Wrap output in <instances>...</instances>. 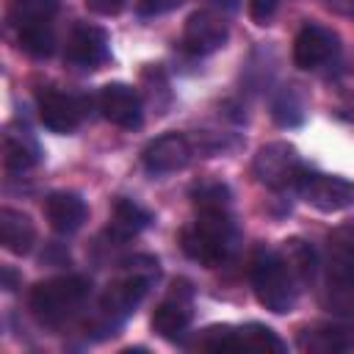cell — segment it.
<instances>
[{
	"mask_svg": "<svg viewBox=\"0 0 354 354\" xmlns=\"http://www.w3.org/2000/svg\"><path fill=\"white\" fill-rule=\"evenodd\" d=\"M183 252L199 266H221L238 249V227L230 210H205L196 213V221L180 235Z\"/></svg>",
	"mask_w": 354,
	"mask_h": 354,
	"instance_id": "1",
	"label": "cell"
},
{
	"mask_svg": "<svg viewBox=\"0 0 354 354\" xmlns=\"http://www.w3.org/2000/svg\"><path fill=\"white\" fill-rule=\"evenodd\" d=\"M160 268L158 260L149 254H136L124 263V274L119 279H113L108 285V290L100 299V313H102V329L113 335V329L122 324V318H127L141 299L147 296L149 285L158 279Z\"/></svg>",
	"mask_w": 354,
	"mask_h": 354,
	"instance_id": "2",
	"label": "cell"
},
{
	"mask_svg": "<svg viewBox=\"0 0 354 354\" xmlns=\"http://www.w3.org/2000/svg\"><path fill=\"white\" fill-rule=\"evenodd\" d=\"M324 301L337 315H354V224L337 227L326 241Z\"/></svg>",
	"mask_w": 354,
	"mask_h": 354,
	"instance_id": "3",
	"label": "cell"
},
{
	"mask_svg": "<svg viewBox=\"0 0 354 354\" xmlns=\"http://www.w3.org/2000/svg\"><path fill=\"white\" fill-rule=\"evenodd\" d=\"M249 274H252L254 296L266 310H271L277 315H285L293 310L299 282L282 254H277L274 249H257V254L252 257Z\"/></svg>",
	"mask_w": 354,
	"mask_h": 354,
	"instance_id": "4",
	"label": "cell"
},
{
	"mask_svg": "<svg viewBox=\"0 0 354 354\" xmlns=\"http://www.w3.org/2000/svg\"><path fill=\"white\" fill-rule=\"evenodd\" d=\"M88 293H91V285L83 277H53L39 282L30 290V313L41 324L55 326L72 318L83 307Z\"/></svg>",
	"mask_w": 354,
	"mask_h": 354,
	"instance_id": "5",
	"label": "cell"
},
{
	"mask_svg": "<svg viewBox=\"0 0 354 354\" xmlns=\"http://www.w3.org/2000/svg\"><path fill=\"white\" fill-rule=\"evenodd\" d=\"M199 348L207 351H285V343L263 324L246 326H207L196 340Z\"/></svg>",
	"mask_w": 354,
	"mask_h": 354,
	"instance_id": "6",
	"label": "cell"
},
{
	"mask_svg": "<svg viewBox=\"0 0 354 354\" xmlns=\"http://www.w3.org/2000/svg\"><path fill=\"white\" fill-rule=\"evenodd\" d=\"M301 160L299 152L285 144V141H271L266 147L257 149L254 160H252V174L260 185L271 188V191H285V188H296L299 177H301Z\"/></svg>",
	"mask_w": 354,
	"mask_h": 354,
	"instance_id": "7",
	"label": "cell"
},
{
	"mask_svg": "<svg viewBox=\"0 0 354 354\" xmlns=\"http://www.w3.org/2000/svg\"><path fill=\"white\" fill-rule=\"evenodd\" d=\"M296 191L301 199L324 213L346 210L354 205V183L346 177H332V174H318V171H301Z\"/></svg>",
	"mask_w": 354,
	"mask_h": 354,
	"instance_id": "8",
	"label": "cell"
},
{
	"mask_svg": "<svg viewBox=\"0 0 354 354\" xmlns=\"http://www.w3.org/2000/svg\"><path fill=\"white\" fill-rule=\"evenodd\" d=\"M191 318H194L191 288H188V282H174L171 293L152 313V332L163 340H180L185 335V329L191 326Z\"/></svg>",
	"mask_w": 354,
	"mask_h": 354,
	"instance_id": "9",
	"label": "cell"
},
{
	"mask_svg": "<svg viewBox=\"0 0 354 354\" xmlns=\"http://www.w3.org/2000/svg\"><path fill=\"white\" fill-rule=\"evenodd\" d=\"M340 50V39L332 28L324 25H304L296 33L293 41V64L299 69H321L324 64H329Z\"/></svg>",
	"mask_w": 354,
	"mask_h": 354,
	"instance_id": "10",
	"label": "cell"
},
{
	"mask_svg": "<svg viewBox=\"0 0 354 354\" xmlns=\"http://www.w3.org/2000/svg\"><path fill=\"white\" fill-rule=\"evenodd\" d=\"M194 158V147L183 133H166L158 136L155 141H149L141 152V163L149 174H171L180 171L191 163Z\"/></svg>",
	"mask_w": 354,
	"mask_h": 354,
	"instance_id": "11",
	"label": "cell"
},
{
	"mask_svg": "<svg viewBox=\"0 0 354 354\" xmlns=\"http://www.w3.org/2000/svg\"><path fill=\"white\" fill-rule=\"evenodd\" d=\"M230 30L221 14L216 11H194L185 19L183 28V50H188L191 55H210L218 47H224Z\"/></svg>",
	"mask_w": 354,
	"mask_h": 354,
	"instance_id": "12",
	"label": "cell"
},
{
	"mask_svg": "<svg viewBox=\"0 0 354 354\" xmlns=\"http://www.w3.org/2000/svg\"><path fill=\"white\" fill-rule=\"evenodd\" d=\"M108 44H111L108 33L100 25L80 22L72 28V33L66 39V61L80 69H100L111 55Z\"/></svg>",
	"mask_w": 354,
	"mask_h": 354,
	"instance_id": "13",
	"label": "cell"
},
{
	"mask_svg": "<svg viewBox=\"0 0 354 354\" xmlns=\"http://www.w3.org/2000/svg\"><path fill=\"white\" fill-rule=\"evenodd\" d=\"M97 105L102 111V116L116 124V127H124V130H136L141 127L144 122V108H141V97L136 94L133 86L127 83H108L102 86L100 97H97Z\"/></svg>",
	"mask_w": 354,
	"mask_h": 354,
	"instance_id": "14",
	"label": "cell"
},
{
	"mask_svg": "<svg viewBox=\"0 0 354 354\" xmlns=\"http://www.w3.org/2000/svg\"><path fill=\"white\" fill-rule=\"evenodd\" d=\"M83 100L72 97V94H64V91H55V88H44L39 94V119L47 130L53 133H75L77 124L83 122Z\"/></svg>",
	"mask_w": 354,
	"mask_h": 354,
	"instance_id": "15",
	"label": "cell"
},
{
	"mask_svg": "<svg viewBox=\"0 0 354 354\" xmlns=\"http://www.w3.org/2000/svg\"><path fill=\"white\" fill-rule=\"evenodd\" d=\"M44 216L50 221V227L61 235H72L83 227V221L88 218V207L86 202L72 194V191H55L44 199Z\"/></svg>",
	"mask_w": 354,
	"mask_h": 354,
	"instance_id": "16",
	"label": "cell"
},
{
	"mask_svg": "<svg viewBox=\"0 0 354 354\" xmlns=\"http://www.w3.org/2000/svg\"><path fill=\"white\" fill-rule=\"evenodd\" d=\"M33 241H36V227H33L30 216L22 210H14V207H3L0 210V243H3V249L22 257L33 249Z\"/></svg>",
	"mask_w": 354,
	"mask_h": 354,
	"instance_id": "17",
	"label": "cell"
},
{
	"mask_svg": "<svg viewBox=\"0 0 354 354\" xmlns=\"http://www.w3.org/2000/svg\"><path fill=\"white\" fill-rule=\"evenodd\" d=\"M152 221V213L147 207H141L138 202L133 199H119L113 205V213H111V224H108V235L113 241H127L133 235H138L147 224Z\"/></svg>",
	"mask_w": 354,
	"mask_h": 354,
	"instance_id": "18",
	"label": "cell"
},
{
	"mask_svg": "<svg viewBox=\"0 0 354 354\" xmlns=\"http://www.w3.org/2000/svg\"><path fill=\"white\" fill-rule=\"evenodd\" d=\"M304 351H354V329L348 326H315L304 329L299 337Z\"/></svg>",
	"mask_w": 354,
	"mask_h": 354,
	"instance_id": "19",
	"label": "cell"
},
{
	"mask_svg": "<svg viewBox=\"0 0 354 354\" xmlns=\"http://www.w3.org/2000/svg\"><path fill=\"white\" fill-rule=\"evenodd\" d=\"M17 41H19V47H22L28 55L47 58V55L55 50V33H53L50 19L19 25V28H17Z\"/></svg>",
	"mask_w": 354,
	"mask_h": 354,
	"instance_id": "20",
	"label": "cell"
},
{
	"mask_svg": "<svg viewBox=\"0 0 354 354\" xmlns=\"http://www.w3.org/2000/svg\"><path fill=\"white\" fill-rule=\"evenodd\" d=\"M271 116H274V122L279 127H296V124H301L304 116H307V102H304L301 91L296 86L282 88L274 97V102H271Z\"/></svg>",
	"mask_w": 354,
	"mask_h": 354,
	"instance_id": "21",
	"label": "cell"
},
{
	"mask_svg": "<svg viewBox=\"0 0 354 354\" xmlns=\"http://www.w3.org/2000/svg\"><path fill=\"white\" fill-rule=\"evenodd\" d=\"M3 160H6V166L11 171H25L39 160V147L28 133H22V136L6 133V138H3Z\"/></svg>",
	"mask_w": 354,
	"mask_h": 354,
	"instance_id": "22",
	"label": "cell"
},
{
	"mask_svg": "<svg viewBox=\"0 0 354 354\" xmlns=\"http://www.w3.org/2000/svg\"><path fill=\"white\" fill-rule=\"evenodd\" d=\"M282 257H285L288 268L293 271L296 282H313L318 263H315V252H313L310 243H304V241H299V238H290V241H285Z\"/></svg>",
	"mask_w": 354,
	"mask_h": 354,
	"instance_id": "23",
	"label": "cell"
},
{
	"mask_svg": "<svg viewBox=\"0 0 354 354\" xmlns=\"http://www.w3.org/2000/svg\"><path fill=\"white\" fill-rule=\"evenodd\" d=\"M191 199H194L196 213H205V210H230V207H232L230 188H227L224 183H216V180L194 185Z\"/></svg>",
	"mask_w": 354,
	"mask_h": 354,
	"instance_id": "24",
	"label": "cell"
},
{
	"mask_svg": "<svg viewBox=\"0 0 354 354\" xmlns=\"http://www.w3.org/2000/svg\"><path fill=\"white\" fill-rule=\"evenodd\" d=\"M58 11V0H11V22L28 25V22H44L53 19Z\"/></svg>",
	"mask_w": 354,
	"mask_h": 354,
	"instance_id": "25",
	"label": "cell"
},
{
	"mask_svg": "<svg viewBox=\"0 0 354 354\" xmlns=\"http://www.w3.org/2000/svg\"><path fill=\"white\" fill-rule=\"evenodd\" d=\"M277 6H279V0H249V17L257 25H268L271 17L277 14Z\"/></svg>",
	"mask_w": 354,
	"mask_h": 354,
	"instance_id": "26",
	"label": "cell"
},
{
	"mask_svg": "<svg viewBox=\"0 0 354 354\" xmlns=\"http://www.w3.org/2000/svg\"><path fill=\"white\" fill-rule=\"evenodd\" d=\"M183 0H136V8L141 17H158L166 11H174Z\"/></svg>",
	"mask_w": 354,
	"mask_h": 354,
	"instance_id": "27",
	"label": "cell"
},
{
	"mask_svg": "<svg viewBox=\"0 0 354 354\" xmlns=\"http://www.w3.org/2000/svg\"><path fill=\"white\" fill-rule=\"evenodd\" d=\"M86 6H88V11H94L100 17H116L124 11L127 0H86Z\"/></svg>",
	"mask_w": 354,
	"mask_h": 354,
	"instance_id": "28",
	"label": "cell"
},
{
	"mask_svg": "<svg viewBox=\"0 0 354 354\" xmlns=\"http://www.w3.org/2000/svg\"><path fill=\"white\" fill-rule=\"evenodd\" d=\"M318 3L337 17H348V19L354 17V0H318Z\"/></svg>",
	"mask_w": 354,
	"mask_h": 354,
	"instance_id": "29",
	"label": "cell"
},
{
	"mask_svg": "<svg viewBox=\"0 0 354 354\" xmlns=\"http://www.w3.org/2000/svg\"><path fill=\"white\" fill-rule=\"evenodd\" d=\"M17 282H19L17 271H14L11 266H3V288H6V290H17Z\"/></svg>",
	"mask_w": 354,
	"mask_h": 354,
	"instance_id": "30",
	"label": "cell"
}]
</instances>
